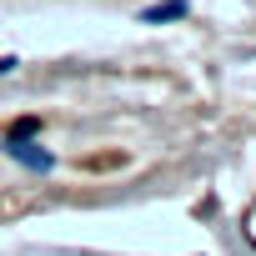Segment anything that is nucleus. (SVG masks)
<instances>
[{"mask_svg": "<svg viewBox=\"0 0 256 256\" xmlns=\"http://www.w3.org/2000/svg\"><path fill=\"white\" fill-rule=\"evenodd\" d=\"M6 151H10L16 161H26L30 171H46V166H50V156H46V151H36L30 141H6Z\"/></svg>", "mask_w": 256, "mask_h": 256, "instance_id": "f257e3e1", "label": "nucleus"}]
</instances>
